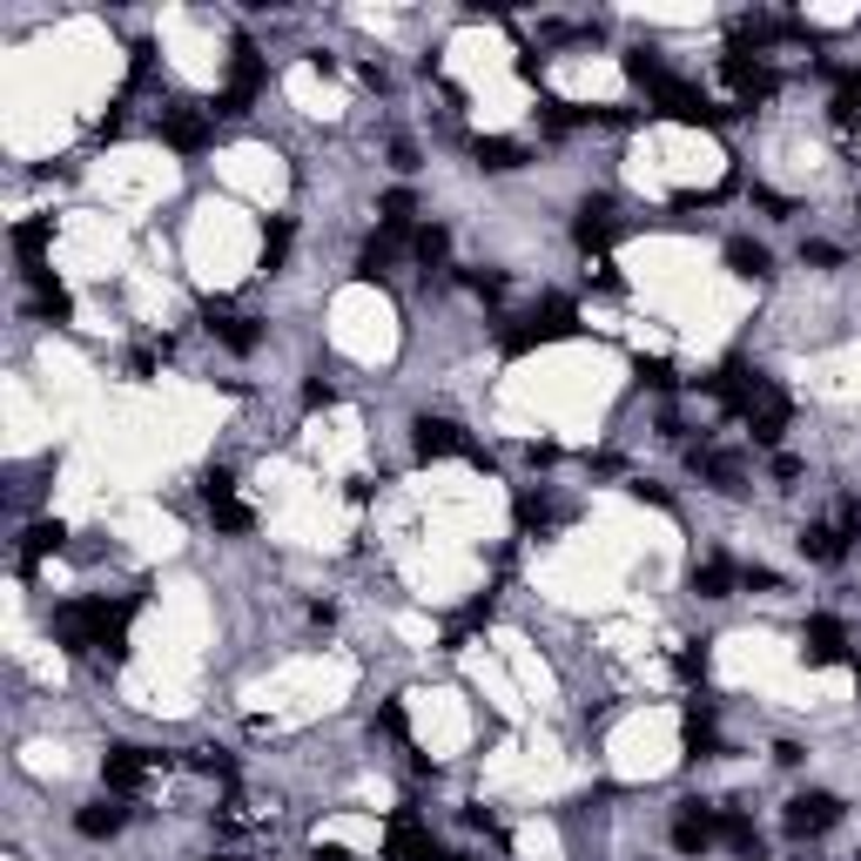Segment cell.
Masks as SVG:
<instances>
[{"label":"cell","mask_w":861,"mask_h":861,"mask_svg":"<svg viewBox=\"0 0 861 861\" xmlns=\"http://www.w3.org/2000/svg\"><path fill=\"white\" fill-rule=\"evenodd\" d=\"M142 599H68L54 606V640L68 653H108V659H122L129 653V619H135Z\"/></svg>","instance_id":"cell-1"},{"label":"cell","mask_w":861,"mask_h":861,"mask_svg":"<svg viewBox=\"0 0 861 861\" xmlns=\"http://www.w3.org/2000/svg\"><path fill=\"white\" fill-rule=\"evenodd\" d=\"M411 445H417L424 464H430V458H472L478 472H492V458L472 445V430L451 424V417H417V424H411Z\"/></svg>","instance_id":"cell-2"},{"label":"cell","mask_w":861,"mask_h":861,"mask_svg":"<svg viewBox=\"0 0 861 861\" xmlns=\"http://www.w3.org/2000/svg\"><path fill=\"white\" fill-rule=\"evenodd\" d=\"M559 337H579V310H572L566 296H545V310H538V317H525L519 330H505V350H512V357H525V350H538V343H559Z\"/></svg>","instance_id":"cell-3"},{"label":"cell","mask_w":861,"mask_h":861,"mask_svg":"<svg viewBox=\"0 0 861 861\" xmlns=\"http://www.w3.org/2000/svg\"><path fill=\"white\" fill-rule=\"evenodd\" d=\"M653 108L667 114V122H680V129H720V122H727V108H714L693 82H674V74L653 88Z\"/></svg>","instance_id":"cell-4"},{"label":"cell","mask_w":861,"mask_h":861,"mask_svg":"<svg viewBox=\"0 0 861 861\" xmlns=\"http://www.w3.org/2000/svg\"><path fill=\"white\" fill-rule=\"evenodd\" d=\"M162 767H169V754H148V748H108V754H101L108 795H135V788H148Z\"/></svg>","instance_id":"cell-5"},{"label":"cell","mask_w":861,"mask_h":861,"mask_svg":"<svg viewBox=\"0 0 861 861\" xmlns=\"http://www.w3.org/2000/svg\"><path fill=\"white\" fill-rule=\"evenodd\" d=\"M801 653H808V667H854V646H848V626L835 613H814L801 626Z\"/></svg>","instance_id":"cell-6"},{"label":"cell","mask_w":861,"mask_h":861,"mask_svg":"<svg viewBox=\"0 0 861 861\" xmlns=\"http://www.w3.org/2000/svg\"><path fill=\"white\" fill-rule=\"evenodd\" d=\"M707 390L720 398V411H727V417H748V411H754V404L767 398L774 384H767L761 371H748V364H720V371L707 377Z\"/></svg>","instance_id":"cell-7"},{"label":"cell","mask_w":861,"mask_h":861,"mask_svg":"<svg viewBox=\"0 0 861 861\" xmlns=\"http://www.w3.org/2000/svg\"><path fill=\"white\" fill-rule=\"evenodd\" d=\"M720 74H727V88L740 95V101H774V88H780V74L767 68V61H748V54H740V48H727L720 54Z\"/></svg>","instance_id":"cell-8"},{"label":"cell","mask_w":861,"mask_h":861,"mask_svg":"<svg viewBox=\"0 0 861 861\" xmlns=\"http://www.w3.org/2000/svg\"><path fill=\"white\" fill-rule=\"evenodd\" d=\"M256 88H263V61H256L250 41H237V68H229V82H222V95H216V114H250Z\"/></svg>","instance_id":"cell-9"},{"label":"cell","mask_w":861,"mask_h":861,"mask_svg":"<svg viewBox=\"0 0 861 861\" xmlns=\"http://www.w3.org/2000/svg\"><path fill=\"white\" fill-rule=\"evenodd\" d=\"M714 841H720V808L680 801V814H674V848H680V854H707Z\"/></svg>","instance_id":"cell-10"},{"label":"cell","mask_w":861,"mask_h":861,"mask_svg":"<svg viewBox=\"0 0 861 861\" xmlns=\"http://www.w3.org/2000/svg\"><path fill=\"white\" fill-rule=\"evenodd\" d=\"M203 505H209L216 532H250V525H256V512L237 498V478H229V472H209V478H203Z\"/></svg>","instance_id":"cell-11"},{"label":"cell","mask_w":861,"mask_h":861,"mask_svg":"<svg viewBox=\"0 0 861 861\" xmlns=\"http://www.w3.org/2000/svg\"><path fill=\"white\" fill-rule=\"evenodd\" d=\"M384 854H390V861H458L451 848H438V841H430V835L417 828V814H390Z\"/></svg>","instance_id":"cell-12"},{"label":"cell","mask_w":861,"mask_h":861,"mask_svg":"<svg viewBox=\"0 0 861 861\" xmlns=\"http://www.w3.org/2000/svg\"><path fill=\"white\" fill-rule=\"evenodd\" d=\"M162 142H169L175 155H203V148L216 142V122H209L203 108H169V114H162Z\"/></svg>","instance_id":"cell-13"},{"label":"cell","mask_w":861,"mask_h":861,"mask_svg":"<svg viewBox=\"0 0 861 861\" xmlns=\"http://www.w3.org/2000/svg\"><path fill=\"white\" fill-rule=\"evenodd\" d=\"M613 237H619L613 195H585V203H579V222H572V243H579V250H606Z\"/></svg>","instance_id":"cell-14"},{"label":"cell","mask_w":861,"mask_h":861,"mask_svg":"<svg viewBox=\"0 0 861 861\" xmlns=\"http://www.w3.org/2000/svg\"><path fill=\"white\" fill-rule=\"evenodd\" d=\"M835 821H841V801H835V795H821V788L788 801V835H828Z\"/></svg>","instance_id":"cell-15"},{"label":"cell","mask_w":861,"mask_h":861,"mask_svg":"<svg viewBox=\"0 0 861 861\" xmlns=\"http://www.w3.org/2000/svg\"><path fill=\"white\" fill-rule=\"evenodd\" d=\"M687 464H693V478H707V485H720V492H740V478H748L740 451H714V445H693Z\"/></svg>","instance_id":"cell-16"},{"label":"cell","mask_w":861,"mask_h":861,"mask_svg":"<svg viewBox=\"0 0 861 861\" xmlns=\"http://www.w3.org/2000/svg\"><path fill=\"white\" fill-rule=\"evenodd\" d=\"M740 424L754 430V445H767V451H774L780 438H788V424H795V404L780 398V390H767V398H761V404H754L748 417H740Z\"/></svg>","instance_id":"cell-17"},{"label":"cell","mask_w":861,"mask_h":861,"mask_svg":"<svg viewBox=\"0 0 861 861\" xmlns=\"http://www.w3.org/2000/svg\"><path fill=\"white\" fill-rule=\"evenodd\" d=\"M203 324H209V337L216 343H229V350H237V357H250V350L263 343V330H256V317H237V310H203Z\"/></svg>","instance_id":"cell-18"},{"label":"cell","mask_w":861,"mask_h":861,"mask_svg":"<svg viewBox=\"0 0 861 861\" xmlns=\"http://www.w3.org/2000/svg\"><path fill=\"white\" fill-rule=\"evenodd\" d=\"M27 290H34V317L41 324H74V296L48 277V269H27Z\"/></svg>","instance_id":"cell-19"},{"label":"cell","mask_w":861,"mask_h":861,"mask_svg":"<svg viewBox=\"0 0 861 861\" xmlns=\"http://www.w3.org/2000/svg\"><path fill=\"white\" fill-rule=\"evenodd\" d=\"M61 545H68V525H61V519H34V525L21 532V572H34L48 553H61Z\"/></svg>","instance_id":"cell-20"},{"label":"cell","mask_w":861,"mask_h":861,"mask_svg":"<svg viewBox=\"0 0 861 861\" xmlns=\"http://www.w3.org/2000/svg\"><path fill=\"white\" fill-rule=\"evenodd\" d=\"M801 559H814V566H841L848 559V538L835 532V525H801Z\"/></svg>","instance_id":"cell-21"},{"label":"cell","mask_w":861,"mask_h":861,"mask_svg":"<svg viewBox=\"0 0 861 861\" xmlns=\"http://www.w3.org/2000/svg\"><path fill=\"white\" fill-rule=\"evenodd\" d=\"M680 740H687V761H714V754H720V727H714V714H707V707H687Z\"/></svg>","instance_id":"cell-22"},{"label":"cell","mask_w":861,"mask_h":861,"mask_svg":"<svg viewBox=\"0 0 861 861\" xmlns=\"http://www.w3.org/2000/svg\"><path fill=\"white\" fill-rule=\"evenodd\" d=\"M74 828H82L88 841H108V835H122V828H129V808H122V801H95V808L74 814Z\"/></svg>","instance_id":"cell-23"},{"label":"cell","mask_w":861,"mask_h":861,"mask_svg":"<svg viewBox=\"0 0 861 861\" xmlns=\"http://www.w3.org/2000/svg\"><path fill=\"white\" fill-rule=\"evenodd\" d=\"M733 585H740V566H727V559H700L693 566V593L700 599H733Z\"/></svg>","instance_id":"cell-24"},{"label":"cell","mask_w":861,"mask_h":861,"mask_svg":"<svg viewBox=\"0 0 861 861\" xmlns=\"http://www.w3.org/2000/svg\"><path fill=\"white\" fill-rule=\"evenodd\" d=\"M54 243V216H27L14 229V250H21V269H41V250Z\"/></svg>","instance_id":"cell-25"},{"label":"cell","mask_w":861,"mask_h":861,"mask_svg":"<svg viewBox=\"0 0 861 861\" xmlns=\"http://www.w3.org/2000/svg\"><path fill=\"white\" fill-rule=\"evenodd\" d=\"M290 243H296L290 216H269V222H263V277H277V269L290 263Z\"/></svg>","instance_id":"cell-26"},{"label":"cell","mask_w":861,"mask_h":861,"mask_svg":"<svg viewBox=\"0 0 861 861\" xmlns=\"http://www.w3.org/2000/svg\"><path fill=\"white\" fill-rule=\"evenodd\" d=\"M727 269H733V277H767L774 256H767V243H754V237H733V243H727Z\"/></svg>","instance_id":"cell-27"},{"label":"cell","mask_w":861,"mask_h":861,"mask_svg":"<svg viewBox=\"0 0 861 861\" xmlns=\"http://www.w3.org/2000/svg\"><path fill=\"white\" fill-rule=\"evenodd\" d=\"M390 263H398V237L384 229V237H371V243H364V256H357V277H364V283H384V277H390Z\"/></svg>","instance_id":"cell-28"},{"label":"cell","mask_w":861,"mask_h":861,"mask_svg":"<svg viewBox=\"0 0 861 861\" xmlns=\"http://www.w3.org/2000/svg\"><path fill=\"white\" fill-rule=\"evenodd\" d=\"M472 155H478V169H519V162H525V148L505 142V135H478Z\"/></svg>","instance_id":"cell-29"},{"label":"cell","mask_w":861,"mask_h":861,"mask_svg":"<svg viewBox=\"0 0 861 861\" xmlns=\"http://www.w3.org/2000/svg\"><path fill=\"white\" fill-rule=\"evenodd\" d=\"M445 250H451V229H445V222H424L417 237H411V256H417L424 269H438V263H445Z\"/></svg>","instance_id":"cell-30"},{"label":"cell","mask_w":861,"mask_h":861,"mask_svg":"<svg viewBox=\"0 0 861 861\" xmlns=\"http://www.w3.org/2000/svg\"><path fill=\"white\" fill-rule=\"evenodd\" d=\"M377 216H384V229H390V237H404V229H411V216H417V195H411V189H390L384 203H377Z\"/></svg>","instance_id":"cell-31"},{"label":"cell","mask_w":861,"mask_h":861,"mask_svg":"<svg viewBox=\"0 0 861 861\" xmlns=\"http://www.w3.org/2000/svg\"><path fill=\"white\" fill-rule=\"evenodd\" d=\"M720 841L727 848H740V854H754L761 848V835H754V821L740 814V808H720Z\"/></svg>","instance_id":"cell-32"},{"label":"cell","mask_w":861,"mask_h":861,"mask_svg":"<svg viewBox=\"0 0 861 861\" xmlns=\"http://www.w3.org/2000/svg\"><path fill=\"white\" fill-rule=\"evenodd\" d=\"M626 74H633V82L653 95L659 82H667V61H659V54H646V48H633V54H626Z\"/></svg>","instance_id":"cell-33"},{"label":"cell","mask_w":861,"mask_h":861,"mask_svg":"<svg viewBox=\"0 0 861 861\" xmlns=\"http://www.w3.org/2000/svg\"><path fill=\"white\" fill-rule=\"evenodd\" d=\"M707 646H714V640H687V646H680V680H707V667H714Z\"/></svg>","instance_id":"cell-34"},{"label":"cell","mask_w":861,"mask_h":861,"mask_svg":"<svg viewBox=\"0 0 861 861\" xmlns=\"http://www.w3.org/2000/svg\"><path fill=\"white\" fill-rule=\"evenodd\" d=\"M189 767H195V774H209V780H237V761L216 754V748H195V754H189Z\"/></svg>","instance_id":"cell-35"},{"label":"cell","mask_w":861,"mask_h":861,"mask_svg":"<svg viewBox=\"0 0 861 861\" xmlns=\"http://www.w3.org/2000/svg\"><path fill=\"white\" fill-rule=\"evenodd\" d=\"M633 377H640V384H653V390H674V384H680L667 357H633Z\"/></svg>","instance_id":"cell-36"},{"label":"cell","mask_w":861,"mask_h":861,"mask_svg":"<svg viewBox=\"0 0 861 861\" xmlns=\"http://www.w3.org/2000/svg\"><path fill=\"white\" fill-rule=\"evenodd\" d=\"M545 519H553V498H545V492H519V525L532 532V525H545Z\"/></svg>","instance_id":"cell-37"},{"label":"cell","mask_w":861,"mask_h":861,"mask_svg":"<svg viewBox=\"0 0 861 861\" xmlns=\"http://www.w3.org/2000/svg\"><path fill=\"white\" fill-rule=\"evenodd\" d=\"M740 585H748V593H780V572L774 566H740Z\"/></svg>","instance_id":"cell-38"},{"label":"cell","mask_w":861,"mask_h":861,"mask_svg":"<svg viewBox=\"0 0 861 861\" xmlns=\"http://www.w3.org/2000/svg\"><path fill=\"white\" fill-rule=\"evenodd\" d=\"M377 727H384L390 740H404V727H411V720H404V700H384V707H377Z\"/></svg>","instance_id":"cell-39"},{"label":"cell","mask_w":861,"mask_h":861,"mask_svg":"<svg viewBox=\"0 0 861 861\" xmlns=\"http://www.w3.org/2000/svg\"><path fill=\"white\" fill-rule=\"evenodd\" d=\"M464 283H472L478 296H492V303L505 296V277H498V269H464Z\"/></svg>","instance_id":"cell-40"},{"label":"cell","mask_w":861,"mask_h":861,"mask_svg":"<svg viewBox=\"0 0 861 861\" xmlns=\"http://www.w3.org/2000/svg\"><path fill=\"white\" fill-rule=\"evenodd\" d=\"M303 404H310V411H330V404H337V390H330L324 377H310V384H303Z\"/></svg>","instance_id":"cell-41"},{"label":"cell","mask_w":861,"mask_h":861,"mask_svg":"<svg viewBox=\"0 0 861 861\" xmlns=\"http://www.w3.org/2000/svg\"><path fill=\"white\" fill-rule=\"evenodd\" d=\"M801 263H814V269H835V263H841V250H835V243H801Z\"/></svg>","instance_id":"cell-42"},{"label":"cell","mask_w":861,"mask_h":861,"mask_svg":"<svg viewBox=\"0 0 861 861\" xmlns=\"http://www.w3.org/2000/svg\"><path fill=\"white\" fill-rule=\"evenodd\" d=\"M841 538H861V498H841V519H835Z\"/></svg>","instance_id":"cell-43"},{"label":"cell","mask_w":861,"mask_h":861,"mask_svg":"<svg viewBox=\"0 0 861 861\" xmlns=\"http://www.w3.org/2000/svg\"><path fill=\"white\" fill-rule=\"evenodd\" d=\"M835 101H848V108L861 114V68H848V74H841V95H835Z\"/></svg>","instance_id":"cell-44"},{"label":"cell","mask_w":861,"mask_h":861,"mask_svg":"<svg viewBox=\"0 0 861 861\" xmlns=\"http://www.w3.org/2000/svg\"><path fill=\"white\" fill-rule=\"evenodd\" d=\"M754 203H761L767 216H788V209H795V203H788V195H774V189H754Z\"/></svg>","instance_id":"cell-45"},{"label":"cell","mask_w":861,"mask_h":861,"mask_svg":"<svg viewBox=\"0 0 861 861\" xmlns=\"http://www.w3.org/2000/svg\"><path fill=\"white\" fill-rule=\"evenodd\" d=\"M390 162H398V169H404V175H411V169H417V148H411V142H404V135H398V142H390Z\"/></svg>","instance_id":"cell-46"},{"label":"cell","mask_w":861,"mask_h":861,"mask_svg":"<svg viewBox=\"0 0 861 861\" xmlns=\"http://www.w3.org/2000/svg\"><path fill=\"white\" fill-rule=\"evenodd\" d=\"M216 861H237V854H216Z\"/></svg>","instance_id":"cell-47"}]
</instances>
